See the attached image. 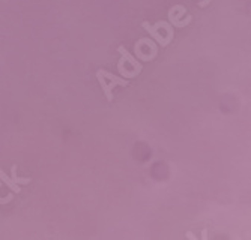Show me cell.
Returning <instances> with one entry per match:
<instances>
[{"instance_id": "1", "label": "cell", "mask_w": 251, "mask_h": 240, "mask_svg": "<svg viewBox=\"0 0 251 240\" xmlns=\"http://www.w3.org/2000/svg\"><path fill=\"white\" fill-rule=\"evenodd\" d=\"M119 51L122 53L123 59H126V60H128V62H129L131 65H134V66L137 68V72H140V71H142V65H140L139 62H137V60H135V59H134V57H132V56H131V54H129V53H128V51L125 50L123 47H120V48H119Z\"/></svg>"}, {"instance_id": "2", "label": "cell", "mask_w": 251, "mask_h": 240, "mask_svg": "<svg viewBox=\"0 0 251 240\" xmlns=\"http://www.w3.org/2000/svg\"><path fill=\"white\" fill-rule=\"evenodd\" d=\"M143 26H144V29H146V30H147L149 33H152V36H153V38H155V39H156V41H158L159 44H161V45H167V42H169V41L163 39L161 36H159V35L156 33V30H155V29H152V27L149 26V24H147V23H144V24H143Z\"/></svg>"}, {"instance_id": "3", "label": "cell", "mask_w": 251, "mask_h": 240, "mask_svg": "<svg viewBox=\"0 0 251 240\" xmlns=\"http://www.w3.org/2000/svg\"><path fill=\"white\" fill-rule=\"evenodd\" d=\"M99 74H101L102 77H107L108 80H111V83H116V84H119V86H126V81H123V80H120V78H117V77H115V75L108 74V72H105V71H99Z\"/></svg>"}, {"instance_id": "4", "label": "cell", "mask_w": 251, "mask_h": 240, "mask_svg": "<svg viewBox=\"0 0 251 240\" xmlns=\"http://www.w3.org/2000/svg\"><path fill=\"white\" fill-rule=\"evenodd\" d=\"M0 179H2L3 182H6V185H8V186H9L14 192H20V188L17 186V183H14V180H9V179H8V176H6V174H3V171H2V170H0Z\"/></svg>"}, {"instance_id": "5", "label": "cell", "mask_w": 251, "mask_h": 240, "mask_svg": "<svg viewBox=\"0 0 251 240\" xmlns=\"http://www.w3.org/2000/svg\"><path fill=\"white\" fill-rule=\"evenodd\" d=\"M98 80H99V83H101V86H102V89H104V92H105V95H107V99L108 101H111L113 99V96H111V92H110V89L105 86V83H104V77L98 72Z\"/></svg>"}, {"instance_id": "6", "label": "cell", "mask_w": 251, "mask_h": 240, "mask_svg": "<svg viewBox=\"0 0 251 240\" xmlns=\"http://www.w3.org/2000/svg\"><path fill=\"white\" fill-rule=\"evenodd\" d=\"M12 174H14V182H18V183H29V182H30L29 179H18L17 174H15V167H14V170H12Z\"/></svg>"}]
</instances>
